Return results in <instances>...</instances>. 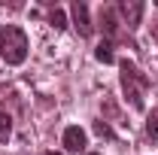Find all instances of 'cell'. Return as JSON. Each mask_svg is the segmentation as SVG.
I'll use <instances>...</instances> for the list:
<instances>
[{"instance_id":"obj_1","label":"cell","mask_w":158,"mask_h":155,"mask_svg":"<svg viewBox=\"0 0 158 155\" xmlns=\"http://www.w3.org/2000/svg\"><path fill=\"white\" fill-rule=\"evenodd\" d=\"M118 67H122V91H125V97L131 100L134 110H143V103H146V91H149V76L140 73L134 61H122Z\"/></svg>"},{"instance_id":"obj_2","label":"cell","mask_w":158,"mask_h":155,"mask_svg":"<svg viewBox=\"0 0 158 155\" xmlns=\"http://www.w3.org/2000/svg\"><path fill=\"white\" fill-rule=\"evenodd\" d=\"M0 58L6 64H21L27 58V34L15 27V24H6L0 31Z\"/></svg>"},{"instance_id":"obj_3","label":"cell","mask_w":158,"mask_h":155,"mask_svg":"<svg viewBox=\"0 0 158 155\" xmlns=\"http://www.w3.org/2000/svg\"><path fill=\"white\" fill-rule=\"evenodd\" d=\"M70 15H73V24H76L79 37H91L94 24H91V19H88V6H85L82 0H76V3L70 6Z\"/></svg>"},{"instance_id":"obj_4","label":"cell","mask_w":158,"mask_h":155,"mask_svg":"<svg viewBox=\"0 0 158 155\" xmlns=\"http://www.w3.org/2000/svg\"><path fill=\"white\" fill-rule=\"evenodd\" d=\"M143 9H146V6H143L140 0H122V3H118V12H122V19L128 21V27H137L140 24Z\"/></svg>"},{"instance_id":"obj_5","label":"cell","mask_w":158,"mask_h":155,"mask_svg":"<svg viewBox=\"0 0 158 155\" xmlns=\"http://www.w3.org/2000/svg\"><path fill=\"white\" fill-rule=\"evenodd\" d=\"M64 146H67L70 152H85V146H88L85 131H82L79 125H70V128L64 131Z\"/></svg>"},{"instance_id":"obj_6","label":"cell","mask_w":158,"mask_h":155,"mask_svg":"<svg viewBox=\"0 0 158 155\" xmlns=\"http://www.w3.org/2000/svg\"><path fill=\"white\" fill-rule=\"evenodd\" d=\"M94 58L103 61V64H113L116 61V55H113V40H103L98 49H94Z\"/></svg>"},{"instance_id":"obj_7","label":"cell","mask_w":158,"mask_h":155,"mask_svg":"<svg viewBox=\"0 0 158 155\" xmlns=\"http://www.w3.org/2000/svg\"><path fill=\"white\" fill-rule=\"evenodd\" d=\"M146 137L149 140H158V107L146 116Z\"/></svg>"},{"instance_id":"obj_8","label":"cell","mask_w":158,"mask_h":155,"mask_svg":"<svg viewBox=\"0 0 158 155\" xmlns=\"http://www.w3.org/2000/svg\"><path fill=\"white\" fill-rule=\"evenodd\" d=\"M9 137H12V119L6 113H0V143H6Z\"/></svg>"},{"instance_id":"obj_9","label":"cell","mask_w":158,"mask_h":155,"mask_svg":"<svg viewBox=\"0 0 158 155\" xmlns=\"http://www.w3.org/2000/svg\"><path fill=\"white\" fill-rule=\"evenodd\" d=\"M49 21H52V27H55V31H64V27H67V19H64V12H61V9H52V12H49Z\"/></svg>"},{"instance_id":"obj_10","label":"cell","mask_w":158,"mask_h":155,"mask_svg":"<svg viewBox=\"0 0 158 155\" xmlns=\"http://www.w3.org/2000/svg\"><path fill=\"white\" fill-rule=\"evenodd\" d=\"M94 131H98L100 137H113V131H110V128H106L103 122H94Z\"/></svg>"},{"instance_id":"obj_11","label":"cell","mask_w":158,"mask_h":155,"mask_svg":"<svg viewBox=\"0 0 158 155\" xmlns=\"http://www.w3.org/2000/svg\"><path fill=\"white\" fill-rule=\"evenodd\" d=\"M43 155H64V152H43Z\"/></svg>"}]
</instances>
